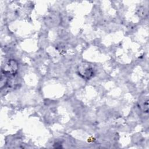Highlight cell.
<instances>
[{"instance_id":"obj_2","label":"cell","mask_w":149,"mask_h":149,"mask_svg":"<svg viewBox=\"0 0 149 149\" xmlns=\"http://www.w3.org/2000/svg\"><path fill=\"white\" fill-rule=\"evenodd\" d=\"M17 63L15 60H9L5 66L4 72L8 74L14 75L17 70Z\"/></svg>"},{"instance_id":"obj_1","label":"cell","mask_w":149,"mask_h":149,"mask_svg":"<svg viewBox=\"0 0 149 149\" xmlns=\"http://www.w3.org/2000/svg\"><path fill=\"white\" fill-rule=\"evenodd\" d=\"M78 74L83 78L88 80L91 78L94 75L93 68L88 63H83L79 66Z\"/></svg>"}]
</instances>
